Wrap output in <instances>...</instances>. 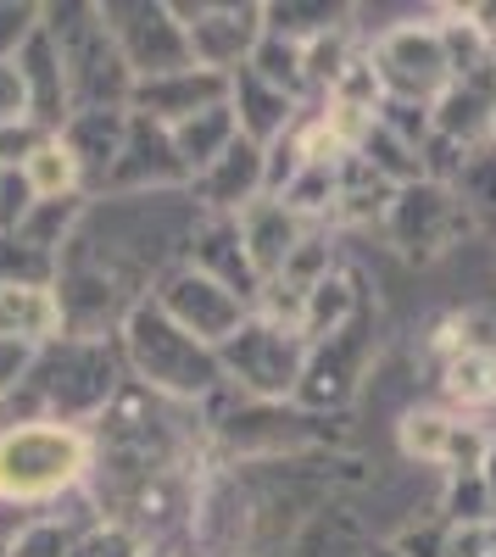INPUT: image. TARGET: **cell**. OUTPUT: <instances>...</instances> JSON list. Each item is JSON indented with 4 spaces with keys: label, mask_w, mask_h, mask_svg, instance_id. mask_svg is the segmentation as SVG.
Segmentation results:
<instances>
[{
    "label": "cell",
    "mask_w": 496,
    "mask_h": 557,
    "mask_svg": "<svg viewBox=\"0 0 496 557\" xmlns=\"http://www.w3.org/2000/svg\"><path fill=\"white\" fill-rule=\"evenodd\" d=\"M123 351L134 362V374H140V385L162 401H201L230 385L218 351L178 330L151 296L123 318Z\"/></svg>",
    "instance_id": "1"
},
{
    "label": "cell",
    "mask_w": 496,
    "mask_h": 557,
    "mask_svg": "<svg viewBox=\"0 0 496 557\" xmlns=\"http://www.w3.org/2000/svg\"><path fill=\"white\" fill-rule=\"evenodd\" d=\"M96 446L73 424H17L0 430V507L57 502L89 485Z\"/></svg>",
    "instance_id": "2"
},
{
    "label": "cell",
    "mask_w": 496,
    "mask_h": 557,
    "mask_svg": "<svg viewBox=\"0 0 496 557\" xmlns=\"http://www.w3.org/2000/svg\"><path fill=\"white\" fill-rule=\"evenodd\" d=\"M45 34H51L57 57H62L73 112L128 107L134 78H128L117 45H112V34L101 23V7H45Z\"/></svg>",
    "instance_id": "3"
},
{
    "label": "cell",
    "mask_w": 496,
    "mask_h": 557,
    "mask_svg": "<svg viewBox=\"0 0 496 557\" xmlns=\"http://www.w3.org/2000/svg\"><path fill=\"white\" fill-rule=\"evenodd\" d=\"M218 362L251 401H290L301 385V368H307V341L280 330V323L246 318L240 335L218 346Z\"/></svg>",
    "instance_id": "4"
},
{
    "label": "cell",
    "mask_w": 496,
    "mask_h": 557,
    "mask_svg": "<svg viewBox=\"0 0 496 557\" xmlns=\"http://www.w3.org/2000/svg\"><path fill=\"white\" fill-rule=\"evenodd\" d=\"M101 23H107V34H112L134 84L196 67L190 39H185V28H178L173 7H146V0H134V7H101Z\"/></svg>",
    "instance_id": "5"
},
{
    "label": "cell",
    "mask_w": 496,
    "mask_h": 557,
    "mask_svg": "<svg viewBox=\"0 0 496 557\" xmlns=\"http://www.w3.org/2000/svg\"><path fill=\"white\" fill-rule=\"evenodd\" d=\"M385 235L401 257L413 262H430L452 246L463 228H469V212L458 207L452 184H435V178H419V184H401L390 190V207H385Z\"/></svg>",
    "instance_id": "6"
},
{
    "label": "cell",
    "mask_w": 496,
    "mask_h": 557,
    "mask_svg": "<svg viewBox=\"0 0 496 557\" xmlns=\"http://www.w3.org/2000/svg\"><path fill=\"white\" fill-rule=\"evenodd\" d=\"M369 62H374L385 101H396V107H430L452 84V67H446V51H441V28L401 23V28L380 34Z\"/></svg>",
    "instance_id": "7"
},
{
    "label": "cell",
    "mask_w": 496,
    "mask_h": 557,
    "mask_svg": "<svg viewBox=\"0 0 496 557\" xmlns=\"http://www.w3.org/2000/svg\"><path fill=\"white\" fill-rule=\"evenodd\" d=\"M178 330L185 335H196L201 346H223L230 335H240V323H246V301L235 296V290H223V285H212L207 273H196L190 262H178V268H168L162 273V285H157V296H151Z\"/></svg>",
    "instance_id": "8"
},
{
    "label": "cell",
    "mask_w": 496,
    "mask_h": 557,
    "mask_svg": "<svg viewBox=\"0 0 496 557\" xmlns=\"http://www.w3.org/2000/svg\"><path fill=\"white\" fill-rule=\"evenodd\" d=\"M363 330H374L369 301L357 307L330 341H312L307 346V368H301V385H296V401L301 407H346L357 396V374H363V362L374 351V341Z\"/></svg>",
    "instance_id": "9"
},
{
    "label": "cell",
    "mask_w": 496,
    "mask_h": 557,
    "mask_svg": "<svg viewBox=\"0 0 496 557\" xmlns=\"http://www.w3.org/2000/svg\"><path fill=\"white\" fill-rule=\"evenodd\" d=\"M178 28L190 39V62L207 73H240L262 45V7H173Z\"/></svg>",
    "instance_id": "10"
},
{
    "label": "cell",
    "mask_w": 496,
    "mask_h": 557,
    "mask_svg": "<svg viewBox=\"0 0 496 557\" xmlns=\"http://www.w3.org/2000/svg\"><path fill=\"white\" fill-rule=\"evenodd\" d=\"M251 496L235 474H207L190 496V546L196 557H246L251 541Z\"/></svg>",
    "instance_id": "11"
},
{
    "label": "cell",
    "mask_w": 496,
    "mask_h": 557,
    "mask_svg": "<svg viewBox=\"0 0 496 557\" xmlns=\"http://www.w3.org/2000/svg\"><path fill=\"white\" fill-rule=\"evenodd\" d=\"M178 178H190L185 162H178L173 151V134L140 112H128V134H123V157L107 178V190L112 196H151L162 190V184H178Z\"/></svg>",
    "instance_id": "12"
},
{
    "label": "cell",
    "mask_w": 496,
    "mask_h": 557,
    "mask_svg": "<svg viewBox=\"0 0 496 557\" xmlns=\"http://www.w3.org/2000/svg\"><path fill=\"white\" fill-rule=\"evenodd\" d=\"M223 101H230V78L207 73V67H185V73L134 84L128 112H140V117H151V123H162V128H178V123H190L196 112L223 107Z\"/></svg>",
    "instance_id": "13"
},
{
    "label": "cell",
    "mask_w": 496,
    "mask_h": 557,
    "mask_svg": "<svg viewBox=\"0 0 496 557\" xmlns=\"http://www.w3.org/2000/svg\"><path fill=\"white\" fill-rule=\"evenodd\" d=\"M262 173H268V151L235 134V146L207 173H196V207L207 218H240L251 201H262Z\"/></svg>",
    "instance_id": "14"
},
{
    "label": "cell",
    "mask_w": 496,
    "mask_h": 557,
    "mask_svg": "<svg viewBox=\"0 0 496 557\" xmlns=\"http://www.w3.org/2000/svg\"><path fill=\"white\" fill-rule=\"evenodd\" d=\"M62 146L78 162L84 190H107V178L123 157V134H128V107H96V112H73L62 128Z\"/></svg>",
    "instance_id": "15"
},
{
    "label": "cell",
    "mask_w": 496,
    "mask_h": 557,
    "mask_svg": "<svg viewBox=\"0 0 496 557\" xmlns=\"http://www.w3.org/2000/svg\"><path fill=\"white\" fill-rule=\"evenodd\" d=\"M67 335V318L51 285H0V346L45 351Z\"/></svg>",
    "instance_id": "16"
},
{
    "label": "cell",
    "mask_w": 496,
    "mask_h": 557,
    "mask_svg": "<svg viewBox=\"0 0 496 557\" xmlns=\"http://www.w3.org/2000/svg\"><path fill=\"white\" fill-rule=\"evenodd\" d=\"M235 228H240V246H246L251 273L262 278V285H268V278H280L285 262H290V251L307 240V235H301V218H296L285 201H274V196L251 201V207L235 218Z\"/></svg>",
    "instance_id": "17"
},
{
    "label": "cell",
    "mask_w": 496,
    "mask_h": 557,
    "mask_svg": "<svg viewBox=\"0 0 496 557\" xmlns=\"http://www.w3.org/2000/svg\"><path fill=\"white\" fill-rule=\"evenodd\" d=\"M196 273H207L212 285H223V290H235L240 301H251L257 290H262V278L251 273V257H246V246H240V228H235V218H201V228H196V240H190V257H185Z\"/></svg>",
    "instance_id": "18"
},
{
    "label": "cell",
    "mask_w": 496,
    "mask_h": 557,
    "mask_svg": "<svg viewBox=\"0 0 496 557\" xmlns=\"http://www.w3.org/2000/svg\"><path fill=\"white\" fill-rule=\"evenodd\" d=\"M230 112H235L240 134L251 139V146H262V151L296 128V101H290V96H280L274 84H262L251 67L230 73Z\"/></svg>",
    "instance_id": "19"
},
{
    "label": "cell",
    "mask_w": 496,
    "mask_h": 557,
    "mask_svg": "<svg viewBox=\"0 0 496 557\" xmlns=\"http://www.w3.org/2000/svg\"><path fill=\"white\" fill-rule=\"evenodd\" d=\"M491 123H496V101L485 96V89H474V84H446L441 96L430 101V139L435 146L469 151V146H480V139L491 134Z\"/></svg>",
    "instance_id": "20"
},
{
    "label": "cell",
    "mask_w": 496,
    "mask_h": 557,
    "mask_svg": "<svg viewBox=\"0 0 496 557\" xmlns=\"http://www.w3.org/2000/svg\"><path fill=\"white\" fill-rule=\"evenodd\" d=\"M168 134H173V151H178V162H185V173L196 178V173H207V168H212L223 151L235 146L240 123H235L230 101H223V107H207V112H196L190 123L168 128Z\"/></svg>",
    "instance_id": "21"
},
{
    "label": "cell",
    "mask_w": 496,
    "mask_h": 557,
    "mask_svg": "<svg viewBox=\"0 0 496 557\" xmlns=\"http://www.w3.org/2000/svg\"><path fill=\"white\" fill-rule=\"evenodd\" d=\"M23 184H28L34 201H62V196H78V190H84L78 162H73V151L62 146V134H45L39 146H34V157L23 162Z\"/></svg>",
    "instance_id": "22"
},
{
    "label": "cell",
    "mask_w": 496,
    "mask_h": 557,
    "mask_svg": "<svg viewBox=\"0 0 496 557\" xmlns=\"http://www.w3.org/2000/svg\"><path fill=\"white\" fill-rule=\"evenodd\" d=\"M441 385L458 407H496V351L491 346H469L458 357H446Z\"/></svg>",
    "instance_id": "23"
},
{
    "label": "cell",
    "mask_w": 496,
    "mask_h": 557,
    "mask_svg": "<svg viewBox=\"0 0 496 557\" xmlns=\"http://www.w3.org/2000/svg\"><path fill=\"white\" fill-rule=\"evenodd\" d=\"M262 84H274L280 89V96H301V89H307V67H301V45L296 39H280V34H268L262 28V45H257V51H251V62H246Z\"/></svg>",
    "instance_id": "24"
},
{
    "label": "cell",
    "mask_w": 496,
    "mask_h": 557,
    "mask_svg": "<svg viewBox=\"0 0 496 557\" xmlns=\"http://www.w3.org/2000/svg\"><path fill=\"white\" fill-rule=\"evenodd\" d=\"M452 196L469 212V223H496V151H463V168L452 178Z\"/></svg>",
    "instance_id": "25"
},
{
    "label": "cell",
    "mask_w": 496,
    "mask_h": 557,
    "mask_svg": "<svg viewBox=\"0 0 496 557\" xmlns=\"http://www.w3.org/2000/svg\"><path fill=\"white\" fill-rule=\"evenodd\" d=\"M78 530L67 519H23L0 557H73Z\"/></svg>",
    "instance_id": "26"
},
{
    "label": "cell",
    "mask_w": 496,
    "mask_h": 557,
    "mask_svg": "<svg viewBox=\"0 0 496 557\" xmlns=\"http://www.w3.org/2000/svg\"><path fill=\"white\" fill-rule=\"evenodd\" d=\"M335 173H340V168H301L274 201H285L301 223H307V218H324V212H335Z\"/></svg>",
    "instance_id": "27"
},
{
    "label": "cell",
    "mask_w": 496,
    "mask_h": 557,
    "mask_svg": "<svg viewBox=\"0 0 496 557\" xmlns=\"http://www.w3.org/2000/svg\"><path fill=\"white\" fill-rule=\"evenodd\" d=\"M446 519H452V524H485V519H491L480 469H474V474H452V491H446Z\"/></svg>",
    "instance_id": "28"
},
{
    "label": "cell",
    "mask_w": 496,
    "mask_h": 557,
    "mask_svg": "<svg viewBox=\"0 0 496 557\" xmlns=\"http://www.w3.org/2000/svg\"><path fill=\"white\" fill-rule=\"evenodd\" d=\"M39 17H45V7H12V0H0V62H12L23 51L28 34L39 28Z\"/></svg>",
    "instance_id": "29"
},
{
    "label": "cell",
    "mask_w": 496,
    "mask_h": 557,
    "mask_svg": "<svg viewBox=\"0 0 496 557\" xmlns=\"http://www.w3.org/2000/svg\"><path fill=\"white\" fill-rule=\"evenodd\" d=\"M17 123H34V112H28L23 67H17V57H12V62H0V128H17Z\"/></svg>",
    "instance_id": "30"
},
{
    "label": "cell",
    "mask_w": 496,
    "mask_h": 557,
    "mask_svg": "<svg viewBox=\"0 0 496 557\" xmlns=\"http://www.w3.org/2000/svg\"><path fill=\"white\" fill-rule=\"evenodd\" d=\"M73 557H140V546H134V535L123 524H96L89 535H78Z\"/></svg>",
    "instance_id": "31"
},
{
    "label": "cell",
    "mask_w": 496,
    "mask_h": 557,
    "mask_svg": "<svg viewBox=\"0 0 496 557\" xmlns=\"http://www.w3.org/2000/svg\"><path fill=\"white\" fill-rule=\"evenodd\" d=\"M45 139V128L17 123V128H0V173H23V162L34 157V146Z\"/></svg>",
    "instance_id": "32"
},
{
    "label": "cell",
    "mask_w": 496,
    "mask_h": 557,
    "mask_svg": "<svg viewBox=\"0 0 496 557\" xmlns=\"http://www.w3.org/2000/svg\"><path fill=\"white\" fill-rule=\"evenodd\" d=\"M23 368H28V351H17V346H0V391H12V385L23 380Z\"/></svg>",
    "instance_id": "33"
},
{
    "label": "cell",
    "mask_w": 496,
    "mask_h": 557,
    "mask_svg": "<svg viewBox=\"0 0 496 557\" xmlns=\"http://www.w3.org/2000/svg\"><path fill=\"white\" fill-rule=\"evenodd\" d=\"M480 485H485L491 519H496V435H491V446H485V457H480Z\"/></svg>",
    "instance_id": "34"
},
{
    "label": "cell",
    "mask_w": 496,
    "mask_h": 557,
    "mask_svg": "<svg viewBox=\"0 0 496 557\" xmlns=\"http://www.w3.org/2000/svg\"><path fill=\"white\" fill-rule=\"evenodd\" d=\"M463 17H469L485 39H496V7H463Z\"/></svg>",
    "instance_id": "35"
},
{
    "label": "cell",
    "mask_w": 496,
    "mask_h": 557,
    "mask_svg": "<svg viewBox=\"0 0 496 557\" xmlns=\"http://www.w3.org/2000/svg\"><path fill=\"white\" fill-rule=\"evenodd\" d=\"M140 557H178V552H173L168 541H157V546H140Z\"/></svg>",
    "instance_id": "36"
},
{
    "label": "cell",
    "mask_w": 496,
    "mask_h": 557,
    "mask_svg": "<svg viewBox=\"0 0 496 557\" xmlns=\"http://www.w3.org/2000/svg\"><path fill=\"white\" fill-rule=\"evenodd\" d=\"M363 557H401V552H396V546H390V541H385V546H369V552H363Z\"/></svg>",
    "instance_id": "37"
},
{
    "label": "cell",
    "mask_w": 496,
    "mask_h": 557,
    "mask_svg": "<svg viewBox=\"0 0 496 557\" xmlns=\"http://www.w3.org/2000/svg\"><path fill=\"white\" fill-rule=\"evenodd\" d=\"M491 134H496V123H491Z\"/></svg>",
    "instance_id": "38"
}]
</instances>
